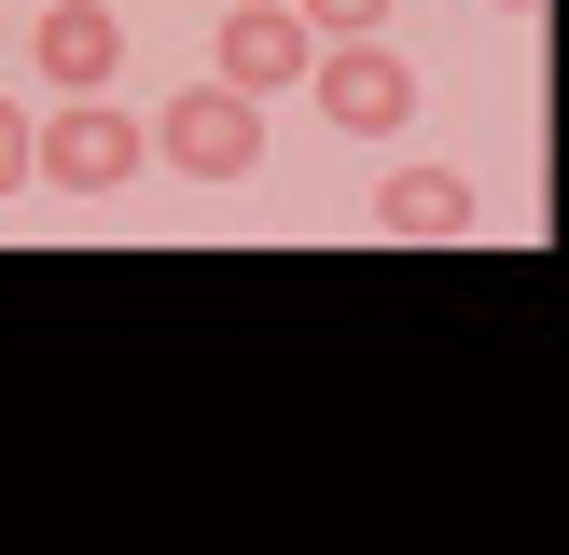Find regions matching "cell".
Listing matches in <instances>:
<instances>
[{
  "label": "cell",
  "instance_id": "cell-2",
  "mask_svg": "<svg viewBox=\"0 0 569 555\" xmlns=\"http://www.w3.org/2000/svg\"><path fill=\"white\" fill-rule=\"evenodd\" d=\"M139 153H153V125H139L126 98H56V111H42V181H56V194L139 181Z\"/></svg>",
  "mask_w": 569,
  "mask_h": 555
},
{
  "label": "cell",
  "instance_id": "cell-11",
  "mask_svg": "<svg viewBox=\"0 0 569 555\" xmlns=\"http://www.w3.org/2000/svg\"><path fill=\"white\" fill-rule=\"evenodd\" d=\"M14 14H42V0H14Z\"/></svg>",
  "mask_w": 569,
  "mask_h": 555
},
{
  "label": "cell",
  "instance_id": "cell-5",
  "mask_svg": "<svg viewBox=\"0 0 569 555\" xmlns=\"http://www.w3.org/2000/svg\"><path fill=\"white\" fill-rule=\"evenodd\" d=\"M28 70H42L56 98H111V70H126V14H111V0H42V14H28Z\"/></svg>",
  "mask_w": 569,
  "mask_h": 555
},
{
  "label": "cell",
  "instance_id": "cell-6",
  "mask_svg": "<svg viewBox=\"0 0 569 555\" xmlns=\"http://www.w3.org/2000/svg\"><path fill=\"white\" fill-rule=\"evenodd\" d=\"M376 236H472V181H445V167H389V181H376Z\"/></svg>",
  "mask_w": 569,
  "mask_h": 555
},
{
  "label": "cell",
  "instance_id": "cell-12",
  "mask_svg": "<svg viewBox=\"0 0 569 555\" xmlns=\"http://www.w3.org/2000/svg\"><path fill=\"white\" fill-rule=\"evenodd\" d=\"M556 139H569V125H556Z\"/></svg>",
  "mask_w": 569,
  "mask_h": 555
},
{
  "label": "cell",
  "instance_id": "cell-10",
  "mask_svg": "<svg viewBox=\"0 0 569 555\" xmlns=\"http://www.w3.org/2000/svg\"><path fill=\"white\" fill-rule=\"evenodd\" d=\"M0 28H14V0H0Z\"/></svg>",
  "mask_w": 569,
  "mask_h": 555
},
{
  "label": "cell",
  "instance_id": "cell-7",
  "mask_svg": "<svg viewBox=\"0 0 569 555\" xmlns=\"http://www.w3.org/2000/svg\"><path fill=\"white\" fill-rule=\"evenodd\" d=\"M14 181H42V125H28V111L0 98V194H14Z\"/></svg>",
  "mask_w": 569,
  "mask_h": 555
},
{
  "label": "cell",
  "instance_id": "cell-8",
  "mask_svg": "<svg viewBox=\"0 0 569 555\" xmlns=\"http://www.w3.org/2000/svg\"><path fill=\"white\" fill-rule=\"evenodd\" d=\"M306 28H320V42H376L389 0H306Z\"/></svg>",
  "mask_w": 569,
  "mask_h": 555
},
{
  "label": "cell",
  "instance_id": "cell-4",
  "mask_svg": "<svg viewBox=\"0 0 569 555\" xmlns=\"http://www.w3.org/2000/svg\"><path fill=\"white\" fill-rule=\"evenodd\" d=\"M209 70L250 83V98H278V83L320 70V28H306V0H237V14L209 28Z\"/></svg>",
  "mask_w": 569,
  "mask_h": 555
},
{
  "label": "cell",
  "instance_id": "cell-9",
  "mask_svg": "<svg viewBox=\"0 0 569 555\" xmlns=\"http://www.w3.org/2000/svg\"><path fill=\"white\" fill-rule=\"evenodd\" d=\"M500 14H542V0H500Z\"/></svg>",
  "mask_w": 569,
  "mask_h": 555
},
{
  "label": "cell",
  "instance_id": "cell-1",
  "mask_svg": "<svg viewBox=\"0 0 569 555\" xmlns=\"http://www.w3.org/2000/svg\"><path fill=\"white\" fill-rule=\"evenodd\" d=\"M153 167H181V181H250L264 167V98L250 83H181V98L153 111Z\"/></svg>",
  "mask_w": 569,
  "mask_h": 555
},
{
  "label": "cell",
  "instance_id": "cell-3",
  "mask_svg": "<svg viewBox=\"0 0 569 555\" xmlns=\"http://www.w3.org/2000/svg\"><path fill=\"white\" fill-rule=\"evenodd\" d=\"M306 98H320V111H333L348 139H403V125H417V70H403L389 42H320Z\"/></svg>",
  "mask_w": 569,
  "mask_h": 555
}]
</instances>
